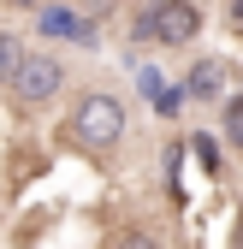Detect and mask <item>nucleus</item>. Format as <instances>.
Returning a JSON list of instances; mask_svg holds the SVG:
<instances>
[{"label": "nucleus", "mask_w": 243, "mask_h": 249, "mask_svg": "<svg viewBox=\"0 0 243 249\" xmlns=\"http://www.w3.org/2000/svg\"><path fill=\"white\" fill-rule=\"evenodd\" d=\"M125 101L107 95V89H89V95L71 101V119H66V142L101 154V148H119V137H125Z\"/></svg>", "instance_id": "obj_1"}, {"label": "nucleus", "mask_w": 243, "mask_h": 249, "mask_svg": "<svg viewBox=\"0 0 243 249\" xmlns=\"http://www.w3.org/2000/svg\"><path fill=\"white\" fill-rule=\"evenodd\" d=\"M59 83H66V66L53 53H24L18 71H12V101L18 107H42V101L59 95Z\"/></svg>", "instance_id": "obj_2"}, {"label": "nucleus", "mask_w": 243, "mask_h": 249, "mask_svg": "<svg viewBox=\"0 0 243 249\" xmlns=\"http://www.w3.org/2000/svg\"><path fill=\"white\" fill-rule=\"evenodd\" d=\"M196 36H202V6H190V0H160L155 6V42L184 48Z\"/></svg>", "instance_id": "obj_3"}, {"label": "nucleus", "mask_w": 243, "mask_h": 249, "mask_svg": "<svg viewBox=\"0 0 243 249\" xmlns=\"http://www.w3.org/2000/svg\"><path fill=\"white\" fill-rule=\"evenodd\" d=\"M42 36H53V42H89L95 30H89V18L71 6V0H48V12H42Z\"/></svg>", "instance_id": "obj_4"}, {"label": "nucleus", "mask_w": 243, "mask_h": 249, "mask_svg": "<svg viewBox=\"0 0 243 249\" xmlns=\"http://www.w3.org/2000/svg\"><path fill=\"white\" fill-rule=\"evenodd\" d=\"M220 89H226V66H220V59H196V66H190V83H184V95L214 101Z\"/></svg>", "instance_id": "obj_5"}, {"label": "nucleus", "mask_w": 243, "mask_h": 249, "mask_svg": "<svg viewBox=\"0 0 243 249\" xmlns=\"http://www.w3.org/2000/svg\"><path fill=\"white\" fill-rule=\"evenodd\" d=\"M18 59H24V42L12 36V30H0V83H12V71H18Z\"/></svg>", "instance_id": "obj_6"}, {"label": "nucleus", "mask_w": 243, "mask_h": 249, "mask_svg": "<svg viewBox=\"0 0 243 249\" xmlns=\"http://www.w3.org/2000/svg\"><path fill=\"white\" fill-rule=\"evenodd\" d=\"M190 148H196V160H202V172H208V178H220V172H226V154H220V142H214V137H196Z\"/></svg>", "instance_id": "obj_7"}, {"label": "nucleus", "mask_w": 243, "mask_h": 249, "mask_svg": "<svg viewBox=\"0 0 243 249\" xmlns=\"http://www.w3.org/2000/svg\"><path fill=\"white\" fill-rule=\"evenodd\" d=\"M226 137L243 148V101H226Z\"/></svg>", "instance_id": "obj_8"}, {"label": "nucleus", "mask_w": 243, "mask_h": 249, "mask_svg": "<svg viewBox=\"0 0 243 249\" xmlns=\"http://www.w3.org/2000/svg\"><path fill=\"white\" fill-rule=\"evenodd\" d=\"M231 24H237V30H243V0H231Z\"/></svg>", "instance_id": "obj_9"}]
</instances>
